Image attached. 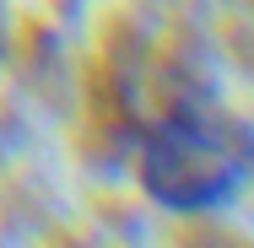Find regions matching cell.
<instances>
[{
    "instance_id": "obj_1",
    "label": "cell",
    "mask_w": 254,
    "mask_h": 248,
    "mask_svg": "<svg viewBox=\"0 0 254 248\" xmlns=\"http://www.w3.org/2000/svg\"><path fill=\"white\" fill-rule=\"evenodd\" d=\"M119 113L130 124L135 178L162 210H216L254 178V124H244L200 76L168 70L162 81H125Z\"/></svg>"
}]
</instances>
